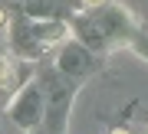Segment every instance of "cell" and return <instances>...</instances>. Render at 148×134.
<instances>
[{
  "mask_svg": "<svg viewBox=\"0 0 148 134\" xmlns=\"http://www.w3.org/2000/svg\"><path fill=\"white\" fill-rule=\"evenodd\" d=\"M7 114L20 131H36L43 121V88L36 79H30L23 88H16L13 102L7 105Z\"/></svg>",
  "mask_w": 148,
  "mask_h": 134,
  "instance_id": "obj_3",
  "label": "cell"
},
{
  "mask_svg": "<svg viewBox=\"0 0 148 134\" xmlns=\"http://www.w3.org/2000/svg\"><path fill=\"white\" fill-rule=\"evenodd\" d=\"M79 3L86 7V10H99V7H106L109 0H79Z\"/></svg>",
  "mask_w": 148,
  "mask_h": 134,
  "instance_id": "obj_5",
  "label": "cell"
},
{
  "mask_svg": "<svg viewBox=\"0 0 148 134\" xmlns=\"http://www.w3.org/2000/svg\"><path fill=\"white\" fill-rule=\"evenodd\" d=\"M56 72L66 79V82L79 85L86 75L95 72V52H89L82 43H63V49L56 52Z\"/></svg>",
  "mask_w": 148,
  "mask_h": 134,
  "instance_id": "obj_4",
  "label": "cell"
},
{
  "mask_svg": "<svg viewBox=\"0 0 148 134\" xmlns=\"http://www.w3.org/2000/svg\"><path fill=\"white\" fill-rule=\"evenodd\" d=\"M112 134H128V131H125V128H115V131H112Z\"/></svg>",
  "mask_w": 148,
  "mask_h": 134,
  "instance_id": "obj_7",
  "label": "cell"
},
{
  "mask_svg": "<svg viewBox=\"0 0 148 134\" xmlns=\"http://www.w3.org/2000/svg\"><path fill=\"white\" fill-rule=\"evenodd\" d=\"M7 23H10V13H7V10H3V7H0V30H3V26H7Z\"/></svg>",
  "mask_w": 148,
  "mask_h": 134,
  "instance_id": "obj_6",
  "label": "cell"
},
{
  "mask_svg": "<svg viewBox=\"0 0 148 134\" xmlns=\"http://www.w3.org/2000/svg\"><path fill=\"white\" fill-rule=\"evenodd\" d=\"M76 33L89 52L95 49H109L115 43H132L135 30H132V16L122 3H106L99 10H86V13H76Z\"/></svg>",
  "mask_w": 148,
  "mask_h": 134,
  "instance_id": "obj_1",
  "label": "cell"
},
{
  "mask_svg": "<svg viewBox=\"0 0 148 134\" xmlns=\"http://www.w3.org/2000/svg\"><path fill=\"white\" fill-rule=\"evenodd\" d=\"M36 82L46 85V95H43L46 131H49V134H63V131H66V121H69V108H73V92H76V85L66 82L56 69H53V72H43Z\"/></svg>",
  "mask_w": 148,
  "mask_h": 134,
  "instance_id": "obj_2",
  "label": "cell"
}]
</instances>
